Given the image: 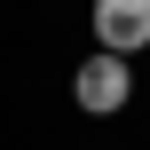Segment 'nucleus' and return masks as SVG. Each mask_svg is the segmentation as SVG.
Wrapping results in <instances>:
<instances>
[{
    "label": "nucleus",
    "mask_w": 150,
    "mask_h": 150,
    "mask_svg": "<svg viewBox=\"0 0 150 150\" xmlns=\"http://www.w3.org/2000/svg\"><path fill=\"white\" fill-rule=\"evenodd\" d=\"M71 103H79V111H95V119L127 111V103H134V71H127V55L95 47V55H87V63L71 71Z\"/></svg>",
    "instance_id": "1"
},
{
    "label": "nucleus",
    "mask_w": 150,
    "mask_h": 150,
    "mask_svg": "<svg viewBox=\"0 0 150 150\" xmlns=\"http://www.w3.org/2000/svg\"><path fill=\"white\" fill-rule=\"evenodd\" d=\"M87 16H95V47H111V55L150 47V0H95Z\"/></svg>",
    "instance_id": "2"
}]
</instances>
